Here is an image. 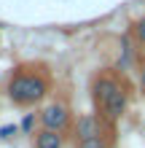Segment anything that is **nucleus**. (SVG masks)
I'll use <instances>...</instances> for the list:
<instances>
[{
    "label": "nucleus",
    "mask_w": 145,
    "mask_h": 148,
    "mask_svg": "<svg viewBox=\"0 0 145 148\" xmlns=\"http://www.w3.org/2000/svg\"><path fill=\"white\" fill-rule=\"evenodd\" d=\"M51 92V78L43 70H32V67H16L5 84V94L14 105L19 108H32L46 100Z\"/></svg>",
    "instance_id": "1"
},
{
    "label": "nucleus",
    "mask_w": 145,
    "mask_h": 148,
    "mask_svg": "<svg viewBox=\"0 0 145 148\" xmlns=\"http://www.w3.org/2000/svg\"><path fill=\"white\" fill-rule=\"evenodd\" d=\"M91 97H94V105L99 108L102 119L116 124L118 119L126 113V105H129V92L121 84V78L116 73H97L94 81H91Z\"/></svg>",
    "instance_id": "2"
},
{
    "label": "nucleus",
    "mask_w": 145,
    "mask_h": 148,
    "mask_svg": "<svg viewBox=\"0 0 145 148\" xmlns=\"http://www.w3.org/2000/svg\"><path fill=\"white\" fill-rule=\"evenodd\" d=\"M70 119H73V113H70V108H67L65 102H51V105H46L38 113L40 127L48 129V132H62V129H67Z\"/></svg>",
    "instance_id": "3"
},
{
    "label": "nucleus",
    "mask_w": 145,
    "mask_h": 148,
    "mask_svg": "<svg viewBox=\"0 0 145 148\" xmlns=\"http://www.w3.org/2000/svg\"><path fill=\"white\" fill-rule=\"evenodd\" d=\"M89 137H102V127L97 116H81L75 121V140H89Z\"/></svg>",
    "instance_id": "4"
},
{
    "label": "nucleus",
    "mask_w": 145,
    "mask_h": 148,
    "mask_svg": "<svg viewBox=\"0 0 145 148\" xmlns=\"http://www.w3.org/2000/svg\"><path fill=\"white\" fill-rule=\"evenodd\" d=\"M32 145L35 148H62L65 140L59 132H48V129H40V132H35V140H32Z\"/></svg>",
    "instance_id": "5"
},
{
    "label": "nucleus",
    "mask_w": 145,
    "mask_h": 148,
    "mask_svg": "<svg viewBox=\"0 0 145 148\" xmlns=\"http://www.w3.org/2000/svg\"><path fill=\"white\" fill-rule=\"evenodd\" d=\"M75 148H108L105 137H89V140H78Z\"/></svg>",
    "instance_id": "6"
},
{
    "label": "nucleus",
    "mask_w": 145,
    "mask_h": 148,
    "mask_svg": "<svg viewBox=\"0 0 145 148\" xmlns=\"http://www.w3.org/2000/svg\"><path fill=\"white\" fill-rule=\"evenodd\" d=\"M35 121H38V113H27V116L22 119L19 129H22L24 135H32V129H35Z\"/></svg>",
    "instance_id": "7"
},
{
    "label": "nucleus",
    "mask_w": 145,
    "mask_h": 148,
    "mask_svg": "<svg viewBox=\"0 0 145 148\" xmlns=\"http://www.w3.org/2000/svg\"><path fill=\"white\" fill-rule=\"evenodd\" d=\"M132 35L137 38L140 43H145V19H140V22H134V24H132Z\"/></svg>",
    "instance_id": "8"
},
{
    "label": "nucleus",
    "mask_w": 145,
    "mask_h": 148,
    "mask_svg": "<svg viewBox=\"0 0 145 148\" xmlns=\"http://www.w3.org/2000/svg\"><path fill=\"white\" fill-rule=\"evenodd\" d=\"M16 132V127L14 124H8V127H0V140H8V137H11Z\"/></svg>",
    "instance_id": "9"
},
{
    "label": "nucleus",
    "mask_w": 145,
    "mask_h": 148,
    "mask_svg": "<svg viewBox=\"0 0 145 148\" xmlns=\"http://www.w3.org/2000/svg\"><path fill=\"white\" fill-rule=\"evenodd\" d=\"M137 75H140V89L145 92V59L140 62V70H137Z\"/></svg>",
    "instance_id": "10"
}]
</instances>
